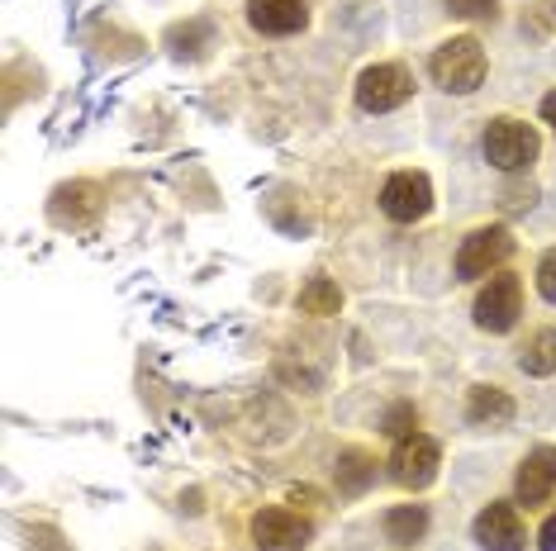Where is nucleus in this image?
Here are the masks:
<instances>
[{"instance_id":"nucleus-5","label":"nucleus","mask_w":556,"mask_h":551,"mask_svg":"<svg viewBox=\"0 0 556 551\" xmlns=\"http://www.w3.org/2000/svg\"><path fill=\"white\" fill-rule=\"evenodd\" d=\"M414 95V77L404 62H376L357 77V105L366 115H390Z\"/></svg>"},{"instance_id":"nucleus-12","label":"nucleus","mask_w":556,"mask_h":551,"mask_svg":"<svg viewBox=\"0 0 556 551\" xmlns=\"http://www.w3.org/2000/svg\"><path fill=\"white\" fill-rule=\"evenodd\" d=\"M514 399L500 385H476L471 399H466V423L471 428H509L514 423Z\"/></svg>"},{"instance_id":"nucleus-4","label":"nucleus","mask_w":556,"mask_h":551,"mask_svg":"<svg viewBox=\"0 0 556 551\" xmlns=\"http://www.w3.org/2000/svg\"><path fill=\"white\" fill-rule=\"evenodd\" d=\"M518 315H523V281L514 271H495L476 295V329L509 333Z\"/></svg>"},{"instance_id":"nucleus-20","label":"nucleus","mask_w":556,"mask_h":551,"mask_svg":"<svg viewBox=\"0 0 556 551\" xmlns=\"http://www.w3.org/2000/svg\"><path fill=\"white\" fill-rule=\"evenodd\" d=\"M538 551H556V513L547 523H542V533H538Z\"/></svg>"},{"instance_id":"nucleus-16","label":"nucleus","mask_w":556,"mask_h":551,"mask_svg":"<svg viewBox=\"0 0 556 551\" xmlns=\"http://www.w3.org/2000/svg\"><path fill=\"white\" fill-rule=\"evenodd\" d=\"M300 309L314 315V319H328V315H338V309H343V291H338L328 276H314L305 291H300Z\"/></svg>"},{"instance_id":"nucleus-19","label":"nucleus","mask_w":556,"mask_h":551,"mask_svg":"<svg viewBox=\"0 0 556 551\" xmlns=\"http://www.w3.org/2000/svg\"><path fill=\"white\" fill-rule=\"evenodd\" d=\"M538 295L547 299V305H556V247L542 253V261H538Z\"/></svg>"},{"instance_id":"nucleus-15","label":"nucleus","mask_w":556,"mask_h":551,"mask_svg":"<svg viewBox=\"0 0 556 551\" xmlns=\"http://www.w3.org/2000/svg\"><path fill=\"white\" fill-rule=\"evenodd\" d=\"M518 367L528 375H556V329H538L518 353Z\"/></svg>"},{"instance_id":"nucleus-2","label":"nucleus","mask_w":556,"mask_h":551,"mask_svg":"<svg viewBox=\"0 0 556 551\" xmlns=\"http://www.w3.org/2000/svg\"><path fill=\"white\" fill-rule=\"evenodd\" d=\"M480 148H485V162L504 177H514V171H528L538 162V148L542 138L533 124L514 119V115H500L485 124V138H480Z\"/></svg>"},{"instance_id":"nucleus-14","label":"nucleus","mask_w":556,"mask_h":551,"mask_svg":"<svg viewBox=\"0 0 556 551\" xmlns=\"http://www.w3.org/2000/svg\"><path fill=\"white\" fill-rule=\"evenodd\" d=\"M428 533V509L424 504H400L386 513V537L395 547H414Z\"/></svg>"},{"instance_id":"nucleus-8","label":"nucleus","mask_w":556,"mask_h":551,"mask_svg":"<svg viewBox=\"0 0 556 551\" xmlns=\"http://www.w3.org/2000/svg\"><path fill=\"white\" fill-rule=\"evenodd\" d=\"M381 209H386V219H395V223L424 219L428 209H433V181H428L424 171H395L381 191Z\"/></svg>"},{"instance_id":"nucleus-18","label":"nucleus","mask_w":556,"mask_h":551,"mask_svg":"<svg viewBox=\"0 0 556 551\" xmlns=\"http://www.w3.org/2000/svg\"><path fill=\"white\" fill-rule=\"evenodd\" d=\"M452 15L462 20H495L500 15V0H447Z\"/></svg>"},{"instance_id":"nucleus-1","label":"nucleus","mask_w":556,"mask_h":551,"mask_svg":"<svg viewBox=\"0 0 556 551\" xmlns=\"http://www.w3.org/2000/svg\"><path fill=\"white\" fill-rule=\"evenodd\" d=\"M428 77H433L447 95L480 91V81H485V48H480L471 34L447 39L442 48H433V57H428Z\"/></svg>"},{"instance_id":"nucleus-13","label":"nucleus","mask_w":556,"mask_h":551,"mask_svg":"<svg viewBox=\"0 0 556 551\" xmlns=\"http://www.w3.org/2000/svg\"><path fill=\"white\" fill-rule=\"evenodd\" d=\"M371 480H376V457H366L362 447H348V452L338 457V495L357 499L371 490Z\"/></svg>"},{"instance_id":"nucleus-6","label":"nucleus","mask_w":556,"mask_h":551,"mask_svg":"<svg viewBox=\"0 0 556 551\" xmlns=\"http://www.w3.org/2000/svg\"><path fill=\"white\" fill-rule=\"evenodd\" d=\"M438 466H442V447L424 433L400 437L395 452H390V480H395L400 490H428V485L438 480Z\"/></svg>"},{"instance_id":"nucleus-21","label":"nucleus","mask_w":556,"mask_h":551,"mask_svg":"<svg viewBox=\"0 0 556 551\" xmlns=\"http://www.w3.org/2000/svg\"><path fill=\"white\" fill-rule=\"evenodd\" d=\"M542 119L552 124V133H556V91L552 95H542Z\"/></svg>"},{"instance_id":"nucleus-11","label":"nucleus","mask_w":556,"mask_h":551,"mask_svg":"<svg viewBox=\"0 0 556 551\" xmlns=\"http://www.w3.org/2000/svg\"><path fill=\"white\" fill-rule=\"evenodd\" d=\"M248 24L267 39H290L309 24V5L305 0H248Z\"/></svg>"},{"instance_id":"nucleus-17","label":"nucleus","mask_w":556,"mask_h":551,"mask_svg":"<svg viewBox=\"0 0 556 551\" xmlns=\"http://www.w3.org/2000/svg\"><path fill=\"white\" fill-rule=\"evenodd\" d=\"M414 428H419V413H414V405H395L386 413V433L395 437V443H400V437H409Z\"/></svg>"},{"instance_id":"nucleus-3","label":"nucleus","mask_w":556,"mask_h":551,"mask_svg":"<svg viewBox=\"0 0 556 551\" xmlns=\"http://www.w3.org/2000/svg\"><path fill=\"white\" fill-rule=\"evenodd\" d=\"M509 257H514V233L504 229V223H490V229H476V233L462 238L457 276L462 281H490Z\"/></svg>"},{"instance_id":"nucleus-9","label":"nucleus","mask_w":556,"mask_h":551,"mask_svg":"<svg viewBox=\"0 0 556 551\" xmlns=\"http://www.w3.org/2000/svg\"><path fill=\"white\" fill-rule=\"evenodd\" d=\"M314 528L290 509H262L252 513V542L257 551H305Z\"/></svg>"},{"instance_id":"nucleus-7","label":"nucleus","mask_w":556,"mask_h":551,"mask_svg":"<svg viewBox=\"0 0 556 551\" xmlns=\"http://www.w3.org/2000/svg\"><path fill=\"white\" fill-rule=\"evenodd\" d=\"M471 533L485 551H523L528 547V528H523V518H518V504H509V499H490V504L476 513Z\"/></svg>"},{"instance_id":"nucleus-10","label":"nucleus","mask_w":556,"mask_h":551,"mask_svg":"<svg viewBox=\"0 0 556 551\" xmlns=\"http://www.w3.org/2000/svg\"><path fill=\"white\" fill-rule=\"evenodd\" d=\"M556 495V447H533L523 461H518V475H514V504H547Z\"/></svg>"}]
</instances>
